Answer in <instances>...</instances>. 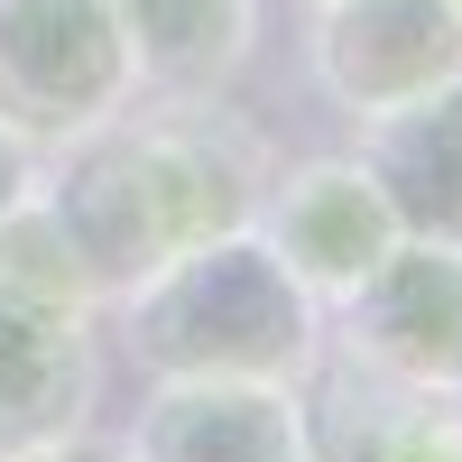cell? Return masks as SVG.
<instances>
[{"label": "cell", "mask_w": 462, "mask_h": 462, "mask_svg": "<svg viewBox=\"0 0 462 462\" xmlns=\"http://www.w3.org/2000/svg\"><path fill=\"white\" fill-rule=\"evenodd\" d=\"M268 176L278 148L241 111H222V93H158L148 111L130 102L56 158H37V204L56 213L93 305H121L167 259L250 231Z\"/></svg>", "instance_id": "6da1fadb"}, {"label": "cell", "mask_w": 462, "mask_h": 462, "mask_svg": "<svg viewBox=\"0 0 462 462\" xmlns=\"http://www.w3.org/2000/svg\"><path fill=\"white\" fill-rule=\"evenodd\" d=\"M139 93H222L259 47V0H111Z\"/></svg>", "instance_id": "8fae6325"}, {"label": "cell", "mask_w": 462, "mask_h": 462, "mask_svg": "<svg viewBox=\"0 0 462 462\" xmlns=\"http://www.w3.org/2000/svg\"><path fill=\"white\" fill-rule=\"evenodd\" d=\"M453 10H462V0H453Z\"/></svg>", "instance_id": "5bb4252c"}, {"label": "cell", "mask_w": 462, "mask_h": 462, "mask_svg": "<svg viewBox=\"0 0 462 462\" xmlns=\"http://www.w3.org/2000/svg\"><path fill=\"white\" fill-rule=\"evenodd\" d=\"M296 407H305V453L315 462H462V398L398 389L333 342L296 379Z\"/></svg>", "instance_id": "9c48e42d"}, {"label": "cell", "mask_w": 462, "mask_h": 462, "mask_svg": "<svg viewBox=\"0 0 462 462\" xmlns=\"http://www.w3.org/2000/svg\"><path fill=\"white\" fill-rule=\"evenodd\" d=\"M93 407H102L93 305L0 287V462L65 444V435H93Z\"/></svg>", "instance_id": "52a82bcc"}, {"label": "cell", "mask_w": 462, "mask_h": 462, "mask_svg": "<svg viewBox=\"0 0 462 462\" xmlns=\"http://www.w3.org/2000/svg\"><path fill=\"white\" fill-rule=\"evenodd\" d=\"M139 102L111 0H0V130L37 158Z\"/></svg>", "instance_id": "3957f363"}, {"label": "cell", "mask_w": 462, "mask_h": 462, "mask_svg": "<svg viewBox=\"0 0 462 462\" xmlns=\"http://www.w3.org/2000/svg\"><path fill=\"white\" fill-rule=\"evenodd\" d=\"M111 315L139 379H287L296 389L324 352V305L278 268L259 231H222L167 259Z\"/></svg>", "instance_id": "7a4b0ae2"}, {"label": "cell", "mask_w": 462, "mask_h": 462, "mask_svg": "<svg viewBox=\"0 0 462 462\" xmlns=\"http://www.w3.org/2000/svg\"><path fill=\"white\" fill-rule=\"evenodd\" d=\"M28 195H37V148H19L10 130H0V213L28 204Z\"/></svg>", "instance_id": "7c38bea8"}, {"label": "cell", "mask_w": 462, "mask_h": 462, "mask_svg": "<svg viewBox=\"0 0 462 462\" xmlns=\"http://www.w3.org/2000/svg\"><path fill=\"white\" fill-rule=\"evenodd\" d=\"M19 462H130L121 444H93V435H65V444H37V453H19Z\"/></svg>", "instance_id": "4fadbf2b"}, {"label": "cell", "mask_w": 462, "mask_h": 462, "mask_svg": "<svg viewBox=\"0 0 462 462\" xmlns=\"http://www.w3.org/2000/svg\"><path fill=\"white\" fill-rule=\"evenodd\" d=\"M250 231L278 250V268L324 305V315L407 241L361 158H296V167H278L268 195H259V213H250Z\"/></svg>", "instance_id": "5b68a950"}, {"label": "cell", "mask_w": 462, "mask_h": 462, "mask_svg": "<svg viewBox=\"0 0 462 462\" xmlns=\"http://www.w3.org/2000/svg\"><path fill=\"white\" fill-rule=\"evenodd\" d=\"M333 352L426 398H462V250L398 241L370 278L333 305Z\"/></svg>", "instance_id": "277c9868"}, {"label": "cell", "mask_w": 462, "mask_h": 462, "mask_svg": "<svg viewBox=\"0 0 462 462\" xmlns=\"http://www.w3.org/2000/svg\"><path fill=\"white\" fill-rule=\"evenodd\" d=\"M305 65L333 111L379 121L462 74V10L453 0H315Z\"/></svg>", "instance_id": "8992f818"}, {"label": "cell", "mask_w": 462, "mask_h": 462, "mask_svg": "<svg viewBox=\"0 0 462 462\" xmlns=\"http://www.w3.org/2000/svg\"><path fill=\"white\" fill-rule=\"evenodd\" d=\"M121 453L130 462H315L287 379H148Z\"/></svg>", "instance_id": "ba28073f"}, {"label": "cell", "mask_w": 462, "mask_h": 462, "mask_svg": "<svg viewBox=\"0 0 462 462\" xmlns=\"http://www.w3.org/2000/svg\"><path fill=\"white\" fill-rule=\"evenodd\" d=\"M352 158L389 195L407 241L462 250V74L435 84V93H416V102H398V111H379V121H361Z\"/></svg>", "instance_id": "30bf717a"}]
</instances>
